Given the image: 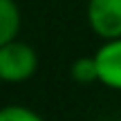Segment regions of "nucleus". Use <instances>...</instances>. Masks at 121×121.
<instances>
[{
  "label": "nucleus",
  "mask_w": 121,
  "mask_h": 121,
  "mask_svg": "<svg viewBox=\"0 0 121 121\" xmlns=\"http://www.w3.org/2000/svg\"><path fill=\"white\" fill-rule=\"evenodd\" d=\"M38 67V54L22 40H9L0 45V78L2 83H22L31 78Z\"/></svg>",
  "instance_id": "1"
},
{
  "label": "nucleus",
  "mask_w": 121,
  "mask_h": 121,
  "mask_svg": "<svg viewBox=\"0 0 121 121\" xmlns=\"http://www.w3.org/2000/svg\"><path fill=\"white\" fill-rule=\"evenodd\" d=\"M85 16L101 40L121 38V0H87Z\"/></svg>",
  "instance_id": "2"
},
{
  "label": "nucleus",
  "mask_w": 121,
  "mask_h": 121,
  "mask_svg": "<svg viewBox=\"0 0 121 121\" xmlns=\"http://www.w3.org/2000/svg\"><path fill=\"white\" fill-rule=\"evenodd\" d=\"M96 72H99V83H103L110 90L121 92V38L103 40L94 54Z\"/></svg>",
  "instance_id": "3"
},
{
  "label": "nucleus",
  "mask_w": 121,
  "mask_h": 121,
  "mask_svg": "<svg viewBox=\"0 0 121 121\" xmlns=\"http://www.w3.org/2000/svg\"><path fill=\"white\" fill-rule=\"evenodd\" d=\"M22 25L20 7L16 0H0V45L18 38Z\"/></svg>",
  "instance_id": "4"
},
{
  "label": "nucleus",
  "mask_w": 121,
  "mask_h": 121,
  "mask_svg": "<svg viewBox=\"0 0 121 121\" xmlns=\"http://www.w3.org/2000/svg\"><path fill=\"white\" fill-rule=\"evenodd\" d=\"M69 74L76 83H94L99 81V72H96V60L94 56H81L72 63Z\"/></svg>",
  "instance_id": "5"
},
{
  "label": "nucleus",
  "mask_w": 121,
  "mask_h": 121,
  "mask_svg": "<svg viewBox=\"0 0 121 121\" xmlns=\"http://www.w3.org/2000/svg\"><path fill=\"white\" fill-rule=\"evenodd\" d=\"M0 121H45L38 112H34L27 105H4L0 108Z\"/></svg>",
  "instance_id": "6"
},
{
  "label": "nucleus",
  "mask_w": 121,
  "mask_h": 121,
  "mask_svg": "<svg viewBox=\"0 0 121 121\" xmlns=\"http://www.w3.org/2000/svg\"><path fill=\"white\" fill-rule=\"evenodd\" d=\"M0 83H2V78H0Z\"/></svg>",
  "instance_id": "7"
}]
</instances>
